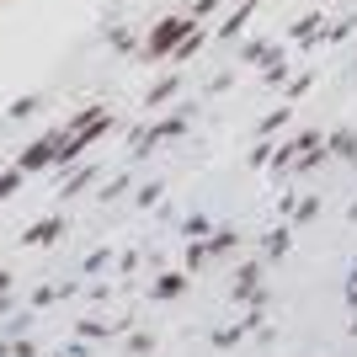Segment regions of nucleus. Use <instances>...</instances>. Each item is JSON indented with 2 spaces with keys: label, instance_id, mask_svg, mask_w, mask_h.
I'll return each mask as SVG.
<instances>
[{
  "label": "nucleus",
  "instance_id": "nucleus-1",
  "mask_svg": "<svg viewBox=\"0 0 357 357\" xmlns=\"http://www.w3.org/2000/svg\"><path fill=\"white\" fill-rule=\"evenodd\" d=\"M187 38H192V16H165L160 27L149 32V59H165V54H171V48H181L187 43Z\"/></svg>",
  "mask_w": 357,
  "mask_h": 357
}]
</instances>
